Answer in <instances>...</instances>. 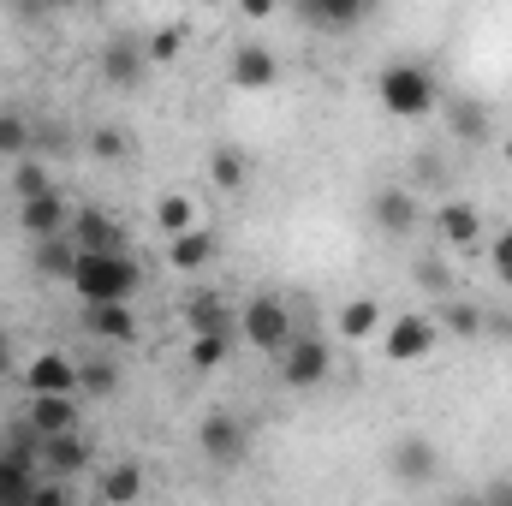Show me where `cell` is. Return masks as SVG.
Listing matches in <instances>:
<instances>
[{
    "mask_svg": "<svg viewBox=\"0 0 512 506\" xmlns=\"http://www.w3.org/2000/svg\"><path fill=\"white\" fill-rule=\"evenodd\" d=\"M66 286L84 298V310H90V304H131V298H137V286H143V268L131 262V251L78 256V268H72V280H66Z\"/></svg>",
    "mask_w": 512,
    "mask_h": 506,
    "instance_id": "obj_1",
    "label": "cell"
},
{
    "mask_svg": "<svg viewBox=\"0 0 512 506\" xmlns=\"http://www.w3.org/2000/svg\"><path fill=\"white\" fill-rule=\"evenodd\" d=\"M376 96H382V108L393 114V120H423V114L441 108V84H435V72L417 66V60H393V66H382Z\"/></svg>",
    "mask_w": 512,
    "mask_h": 506,
    "instance_id": "obj_2",
    "label": "cell"
},
{
    "mask_svg": "<svg viewBox=\"0 0 512 506\" xmlns=\"http://www.w3.org/2000/svg\"><path fill=\"white\" fill-rule=\"evenodd\" d=\"M435 346H441V322L423 316V310H405V316H393V322L382 328L387 364H423Z\"/></svg>",
    "mask_w": 512,
    "mask_h": 506,
    "instance_id": "obj_3",
    "label": "cell"
},
{
    "mask_svg": "<svg viewBox=\"0 0 512 506\" xmlns=\"http://www.w3.org/2000/svg\"><path fill=\"white\" fill-rule=\"evenodd\" d=\"M239 334L251 340L256 352H286V346L298 340V328H292V316H286L280 298H251V304L239 310Z\"/></svg>",
    "mask_w": 512,
    "mask_h": 506,
    "instance_id": "obj_4",
    "label": "cell"
},
{
    "mask_svg": "<svg viewBox=\"0 0 512 506\" xmlns=\"http://www.w3.org/2000/svg\"><path fill=\"white\" fill-rule=\"evenodd\" d=\"M18 387L30 399H78V364L66 352H36L24 370H18Z\"/></svg>",
    "mask_w": 512,
    "mask_h": 506,
    "instance_id": "obj_5",
    "label": "cell"
},
{
    "mask_svg": "<svg viewBox=\"0 0 512 506\" xmlns=\"http://www.w3.org/2000/svg\"><path fill=\"white\" fill-rule=\"evenodd\" d=\"M197 447H203L209 465H239V459L251 453V429H245L233 411H209V417L197 423Z\"/></svg>",
    "mask_w": 512,
    "mask_h": 506,
    "instance_id": "obj_6",
    "label": "cell"
},
{
    "mask_svg": "<svg viewBox=\"0 0 512 506\" xmlns=\"http://www.w3.org/2000/svg\"><path fill=\"white\" fill-rule=\"evenodd\" d=\"M36 435H24V441H12V453H0V506H30L36 501Z\"/></svg>",
    "mask_w": 512,
    "mask_h": 506,
    "instance_id": "obj_7",
    "label": "cell"
},
{
    "mask_svg": "<svg viewBox=\"0 0 512 506\" xmlns=\"http://www.w3.org/2000/svg\"><path fill=\"white\" fill-rule=\"evenodd\" d=\"M328 370H334V352H328L322 334H298V340L280 352V376H286V387H322Z\"/></svg>",
    "mask_w": 512,
    "mask_h": 506,
    "instance_id": "obj_8",
    "label": "cell"
},
{
    "mask_svg": "<svg viewBox=\"0 0 512 506\" xmlns=\"http://www.w3.org/2000/svg\"><path fill=\"white\" fill-rule=\"evenodd\" d=\"M227 84L245 90V96L274 90V84H280V60H274V48H262V42H239L233 60H227Z\"/></svg>",
    "mask_w": 512,
    "mask_h": 506,
    "instance_id": "obj_9",
    "label": "cell"
},
{
    "mask_svg": "<svg viewBox=\"0 0 512 506\" xmlns=\"http://www.w3.org/2000/svg\"><path fill=\"white\" fill-rule=\"evenodd\" d=\"M72 203L54 191V197H36V203H18V233L30 239V245H42V239H60V233H72Z\"/></svg>",
    "mask_w": 512,
    "mask_h": 506,
    "instance_id": "obj_10",
    "label": "cell"
},
{
    "mask_svg": "<svg viewBox=\"0 0 512 506\" xmlns=\"http://www.w3.org/2000/svg\"><path fill=\"white\" fill-rule=\"evenodd\" d=\"M78 256H102V251H126V227L108 215V209H78L72 215V233H66Z\"/></svg>",
    "mask_w": 512,
    "mask_h": 506,
    "instance_id": "obj_11",
    "label": "cell"
},
{
    "mask_svg": "<svg viewBox=\"0 0 512 506\" xmlns=\"http://www.w3.org/2000/svg\"><path fill=\"white\" fill-rule=\"evenodd\" d=\"M393 477H399L405 489H429V483L441 477V453H435L423 435H405V441L393 447Z\"/></svg>",
    "mask_w": 512,
    "mask_h": 506,
    "instance_id": "obj_12",
    "label": "cell"
},
{
    "mask_svg": "<svg viewBox=\"0 0 512 506\" xmlns=\"http://www.w3.org/2000/svg\"><path fill=\"white\" fill-rule=\"evenodd\" d=\"M24 429H30L36 441L78 435V399H30V411H24Z\"/></svg>",
    "mask_w": 512,
    "mask_h": 506,
    "instance_id": "obj_13",
    "label": "cell"
},
{
    "mask_svg": "<svg viewBox=\"0 0 512 506\" xmlns=\"http://www.w3.org/2000/svg\"><path fill=\"white\" fill-rule=\"evenodd\" d=\"M370 215H376V227H382L387 239L417 233V197H411V191H399V185H387V191L370 197Z\"/></svg>",
    "mask_w": 512,
    "mask_h": 506,
    "instance_id": "obj_14",
    "label": "cell"
},
{
    "mask_svg": "<svg viewBox=\"0 0 512 506\" xmlns=\"http://www.w3.org/2000/svg\"><path fill=\"white\" fill-rule=\"evenodd\" d=\"M143 42H131V36H114L108 48H102V78L114 84V90H137L143 84Z\"/></svg>",
    "mask_w": 512,
    "mask_h": 506,
    "instance_id": "obj_15",
    "label": "cell"
},
{
    "mask_svg": "<svg viewBox=\"0 0 512 506\" xmlns=\"http://www.w3.org/2000/svg\"><path fill=\"white\" fill-rule=\"evenodd\" d=\"M435 233H441V245L471 251V245H483V215L471 203H441L435 209Z\"/></svg>",
    "mask_w": 512,
    "mask_h": 506,
    "instance_id": "obj_16",
    "label": "cell"
},
{
    "mask_svg": "<svg viewBox=\"0 0 512 506\" xmlns=\"http://www.w3.org/2000/svg\"><path fill=\"white\" fill-rule=\"evenodd\" d=\"M447 131L459 137V143H489L495 137V120H489V108L477 102V96H447Z\"/></svg>",
    "mask_w": 512,
    "mask_h": 506,
    "instance_id": "obj_17",
    "label": "cell"
},
{
    "mask_svg": "<svg viewBox=\"0 0 512 506\" xmlns=\"http://www.w3.org/2000/svg\"><path fill=\"white\" fill-rule=\"evenodd\" d=\"M382 328H387V316H382L376 298H346L340 316H334V334H346L352 346H358V340H382Z\"/></svg>",
    "mask_w": 512,
    "mask_h": 506,
    "instance_id": "obj_18",
    "label": "cell"
},
{
    "mask_svg": "<svg viewBox=\"0 0 512 506\" xmlns=\"http://www.w3.org/2000/svg\"><path fill=\"white\" fill-rule=\"evenodd\" d=\"M221 251V239L209 233V227H191V233H179V239H167V262L179 268V274H203L209 262Z\"/></svg>",
    "mask_w": 512,
    "mask_h": 506,
    "instance_id": "obj_19",
    "label": "cell"
},
{
    "mask_svg": "<svg viewBox=\"0 0 512 506\" xmlns=\"http://www.w3.org/2000/svg\"><path fill=\"white\" fill-rule=\"evenodd\" d=\"M84 328H90L96 340L131 346V340H137V310H131V304H90V310H84Z\"/></svg>",
    "mask_w": 512,
    "mask_h": 506,
    "instance_id": "obj_20",
    "label": "cell"
},
{
    "mask_svg": "<svg viewBox=\"0 0 512 506\" xmlns=\"http://www.w3.org/2000/svg\"><path fill=\"white\" fill-rule=\"evenodd\" d=\"M90 465V453H84V441L78 435H60V441H42V471L54 477V483H72L78 471Z\"/></svg>",
    "mask_w": 512,
    "mask_h": 506,
    "instance_id": "obj_21",
    "label": "cell"
},
{
    "mask_svg": "<svg viewBox=\"0 0 512 506\" xmlns=\"http://www.w3.org/2000/svg\"><path fill=\"white\" fill-rule=\"evenodd\" d=\"M191 334H215V340H239V310H227L221 298H191Z\"/></svg>",
    "mask_w": 512,
    "mask_h": 506,
    "instance_id": "obj_22",
    "label": "cell"
},
{
    "mask_svg": "<svg viewBox=\"0 0 512 506\" xmlns=\"http://www.w3.org/2000/svg\"><path fill=\"white\" fill-rule=\"evenodd\" d=\"M364 12L370 6H358V0H304V24H316V30H352V24H364Z\"/></svg>",
    "mask_w": 512,
    "mask_h": 506,
    "instance_id": "obj_23",
    "label": "cell"
},
{
    "mask_svg": "<svg viewBox=\"0 0 512 506\" xmlns=\"http://www.w3.org/2000/svg\"><path fill=\"white\" fill-rule=\"evenodd\" d=\"M155 227H161V239L191 233V227H197V203H191V191H161V203H155Z\"/></svg>",
    "mask_w": 512,
    "mask_h": 506,
    "instance_id": "obj_24",
    "label": "cell"
},
{
    "mask_svg": "<svg viewBox=\"0 0 512 506\" xmlns=\"http://www.w3.org/2000/svg\"><path fill=\"white\" fill-rule=\"evenodd\" d=\"M30 143H36V126H30L18 108H0V161L18 167V161L30 155Z\"/></svg>",
    "mask_w": 512,
    "mask_h": 506,
    "instance_id": "obj_25",
    "label": "cell"
},
{
    "mask_svg": "<svg viewBox=\"0 0 512 506\" xmlns=\"http://www.w3.org/2000/svg\"><path fill=\"white\" fill-rule=\"evenodd\" d=\"M72 268H78V245H72L66 233L36 245V274H48V280H72Z\"/></svg>",
    "mask_w": 512,
    "mask_h": 506,
    "instance_id": "obj_26",
    "label": "cell"
},
{
    "mask_svg": "<svg viewBox=\"0 0 512 506\" xmlns=\"http://www.w3.org/2000/svg\"><path fill=\"white\" fill-rule=\"evenodd\" d=\"M143 495V465H131V459H120L108 477H102V501L108 506H131Z\"/></svg>",
    "mask_w": 512,
    "mask_h": 506,
    "instance_id": "obj_27",
    "label": "cell"
},
{
    "mask_svg": "<svg viewBox=\"0 0 512 506\" xmlns=\"http://www.w3.org/2000/svg\"><path fill=\"white\" fill-rule=\"evenodd\" d=\"M245 173H251V167H245L239 149H227V143L209 149V185H215V191H245Z\"/></svg>",
    "mask_w": 512,
    "mask_h": 506,
    "instance_id": "obj_28",
    "label": "cell"
},
{
    "mask_svg": "<svg viewBox=\"0 0 512 506\" xmlns=\"http://www.w3.org/2000/svg\"><path fill=\"white\" fill-rule=\"evenodd\" d=\"M12 191H18V203H36V197H54V179H48V167L36 155H24L12 167Z\"/></svg>",
    "mask_w": 512,
    "mask_h": 506,
    "instance_id": "obj_29",
    "label": "cell"
},
{
    "mask_svg": "<svg viewBox=\"0 0 512 506\" xmlns=\"http://www.w3.org/2000/svg\"><path fill=\"white\" fill-rule=\"evenodd\" d=\"M78 393H90V399H108V393H120V364H108V358H90V364H78Z\"/></svg>",
    "mask_w": 512,
    "mask_h": 506,
    "instance_id": "obj_30",
    "label": "cell"
},
{
    "mask_svg": "<svg viewBox=\"0 0 512 506\" xmlns=\"http://www.w3.org/2000/svg\"><path fill=\"white\" fill-rule=\"evenodd\" d=\"M435 322H441V334H453V340H477V334H483V310H477V304H447Z\"/></svg>",
    "mask_w": 512,
    "mask_h": 506,
    "instance_id": "obj_31",
    "label": "cell"
},
{
    "mask_svg": "<svg viewBox=\"0 0 512 506\" xmlns=\"http://www.w3.org/2000/svg\"><path fill=\"white\" fill-rule=\"evenodd\" d=\"M233 352V340H215V334H191V370H221Z\"/></svg>",
    "mask_w": 512,
    "mask_h": 506,
    "instance_id": "obj_32",
    "label": "cell"
},
{
    "mask_svg": "<svg viewBox=\"0 0 512 506\" xmlns=\"http://www.w3.org/2000/svg\"><path fill=\"white\" fill-rule=\"evenodd\" d=\"M417 280H423V292H441V298H447V286H453V274H447L441 256H423V262H417Z\"/></svg>",
    "mask_w": 512,
    "mask_h": 506,
    "instance_id": "obj_33",
    "label": "cell"
},
{
    "mask_svg": "<svg viewBox=\"0 0 512 506\" xmlns=\"http://www.w3.org/2000/svg\"><path fill=\"white\" fill-rule=\"evenodd\" d=\"M489 268H495V280H507L512 286V227L489 239Z\"/></svg>",
    "mask_w": 512,
    "mask_h": 506,
    "instance_id": "obj_34",
    "label": "cell"
},
{
    "mask_svg": "<svg viewBox=\"0 0 512 506\" xmlns=\"http://www.w3.org/2000/svg\"><path fill=\"white\" fill-rule=\"evenodd\" d=\"M179 42H185V30H179V24H167V30H155V36H149V48H143V54H149V60H173V54H179Z\"/></svg>",
    "mask_w": 512,
    "mask_h": 506,
    "instance_id": "obj_35",
    "label": "cell"
},
{
    "mask_svg": "<svg viewBox=\"0 0 512 506\" xmlns=\"http://www.w3.org/2000/svg\"><path fill=\"white\" fill-rule=\"evenodd\" d=\"M90 155H102V161H114V155H126V137L120 131H90Z\"/></svg>",
    "mask_w": 512,
    "mask_h": 506,
    "instance_id": "obj_36",
    "label": "cell"
},
{
    "mask_svg": "<svg viewBox=\"0 0 512 506\" xmlns=\"http://www.w3.org/2000/svg\"><path fill=\"white\" fill-rule=\"evenodd\" d=\"M30 506H72V483L42 477V483H36V501H30Z\"/></svg>",
    "mask_w": 512,
    "mask_h": 506,
    "instance_id": "obj_37",
    "label": "cell"
},
{
    "mask_svg": "<svg viewBox=\"0 0 512 506\" xmlns=\"http://www.w3.org/2000/svg\"><path fill=\"white\" fill-rule=\"evenodd\" d=\"M483 506H512V483H495V489L483 495Z\"/></svg>",
    "mask_w": 512,
    "mask_h": 506,
    "instance_id": "obj_38",
    "label": "cell"
},
{
    "mask_svg": "<svg viewBox=\"0 0 512 506\" xmlns=\"http://www.w3.org/2000/svg\"><path fill=\"white\" fill-rule=\"evenodd\" d=\"M245 18H251V24L256 18H274V6H268V0H245Z\"/></svg>",
    "mask_w": 512,
    "mask_h": 506,
    "instance_id": "obj_39",
    "label": "cell"
},
{
    "mask_svg": "<svg viewBox=\"0 0 512 506\" xmlns=\"http://www.w3.org/2000/svg\"><path fill=\"white\" fill-rule=\"evenodd\" d=\"M0 376H12V340L0 334Z\"/></svg>",
    "mask_w": 512,
    "mask_h": 506,
    "instance_id": "obj_40",
    "label": "cell"
},
{
    "mask_svg": "<svg viewBox=\"0 0 512 506\" xmlns=\"http://www.w3.org/2000/svg\"><path fill=\"white\" fill-rule=\"evenodd\" d=\"M501 155H507V161H512V131H507V143H501Z\"/></svg>",
    "mask_w": 512,
    "mask_h": 506,
    "instance_id": "obj_41",
    "label": "cell"
}]
</instances>
